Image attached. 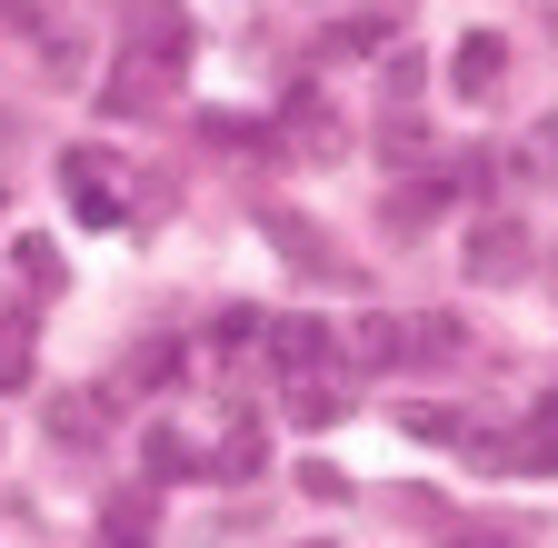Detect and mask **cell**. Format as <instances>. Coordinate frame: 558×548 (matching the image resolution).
Returning <instances> with one entry per match:
<instances>
[{
	"label": "cell",
	"instance_id": "20",
	"mask_svg": "<svg viewBox=\"0 0 558 548\" xmlns=\"http://www.w3.org/2000/svg\"><path fill=\"white\" fill-rule=\"evenodd\" d=\"M459 350H469L459 319H409V360H459Z\"/></svg>",
	"mask_w": 558,
	"mask_h": 548
},
{
	"label": "cell",
	"instance_id": "17",
	"mask_svg": "<svg viewBox=\"0 0 558 548\" xmlns=\"http://www.w3.org/2000/svg\"><path fill=\"white\" fill-rule=\"evenodd\" d=\"M240 350H269L259 309H220V319H209V360H240Z\"/></svg>",
	"mask_w": 558,
	"mask_h": 548
},
{
	"label": "cell",
	"instance_id": "4",
	"mask_svg": "<svg viewBox=\"0 0 558 548\" xmlns=\"http://www.w3.org/2000/svg\"><path fill=\"white\" fill-rule=\"evenodd\" d=\"M449 210H459V170H439V160H429L418 180H399V190L379 199V230H389V240H429Z\"/></svg>",
	"mask_w": 558,
	"mask_h": 548
},
{
	"label": "cell",
	"instance_id": "23",
	"mask_svg": "<svg viewBox=\"0 0 558 548\" xmlns=\"http://www.w3.org/2000/svg\"><path fill=\"white\" fill-rule=\"evenodd\" d=\"M300 499H319V509H339V499H349V478H339L329 459H300Z\"/></svg>",
	"mask_w": 558,
	"mask_h": 548
},
{
	"label": "cell",
	"instance_id": "11",
	"mask_svg": "<svg viewBox=\"0 0 558 548\" xmlns=\"http://www.w3.org/2000/svg\"><path fill=\"white\" fill-rule=\"evenodd\" d=\"M339 419H349L339 379H290V429H339Z\"/></svg>",
	"mask_w": 558,
	"mask_h": 548
},
{
	"label": "cell",
	"instance_id": "12",
	"mask_svg": "<svg viewBox=\"0 0 558 548\" xmlns=\"http://www.w3.org/2000/svg\"><path fill=\"white\" fill-rule=\"evenodd\" d=\"M150 528H160L150 489H130V499H110V509H100V548H150Z\"/></svg>",
	"mask_w": 558,
	"mask_h": 548
},
{
	"label": "cell",
	"instance_id": "2",
	"mask_svg": "<svg viewBox=\"0 0 558 548\" xmlns=\"http://www.w3.org/2000/svg\"><path fill=\"white\" fill-rule=\"evenodd\" d=\"M459 269L478 290H519L529 269H538V240H529V220H509V210H488L478 230H469V249H459Z\"/></svg>",
	"mask_w": 558,
	"mask_h": 548
},
{
	"label": "cell",
	"instance_id": "25",
	"mask_svg": "<svg viewBox=\"0 0 558 548\" xmlns=\"http://www.w3.org/2000/svg\"><path fill=\"white\" fill-rule=\"evenodd\" d=\"M439 548H519V528H499V519H478V528H449Z\"/></svg>",
	"mask_w": 558,
	"mask_h": 548
},
{
	"label": "cell",
	"instance_id": "22",
	"mask_svg": "<svg viewBox=\"0 0 558 548\" xmlns=\"http://www.w3.org/2000/svg\"><path fill=\"white\" fill-rule=\"evenodd\" d=\"M379 150L409 160V170H429V160H418V150H429V130H418V120H379Z\"/></svg>",
	"mask_w": 558,
	"mask_h": 548
},
{
	"label": "cell",
	"instance_id": "1",
	"mask_svg": "<svg viewBox=\"0 0 558 548\" xmlns=\"http://www.w3.org/2000/svg\"><path fill=\"white\" fill-rule=\"evenodd\" d=\"M279 160H349V141H360V130H349V110L319 90V81H300L290 100H279Z\"/></svg>",
	"mask_w": 558,
	"mask_h": 548
},
{
	"label": "cell",
	"instance_id": "10",
	"mask_svg": "<svg viewBox=\"0 0 558 548\" xmlns=\"http://www.w3.org/2000/svg\"><path fill=\"white\" fill-rule=\"evenodd\" d=\"M40 429H50L60 449H90V439H100V409H90V389H60V399H40Z\"/></svg>",
	"mask_w": 558,
	"mask_h": 548
},
{
	"label": "cell",
	"instance_id": "16",
	"mask_svg": "<svg viewBox=\"0 0 558 548\" xmlns=\"http://www.w3.org/2000/svg\"><path fill=\"white\" fill-rule=\"evenodd\" d=\"M40 71H50V90H81L90 40H81V31H40Z\"/></svg>",
	"mask_w": 558,
	"mask_h": 548
},
{
	"label": "cell",
	"instance_id": "8",
	"mask_svg": "<svg viewBox=\"0 0 558 548\" xmlns=\"http://www.w3.org/2000/svg\"><path fill=\"white\" fill-rule=\"evenodd\" d=\"M160 81H170V71H140V60H120V71L100 81V120H150V110L170 100Z\"/></svg>",
	"mask_w": 558,
	"mask_h": 548
},
{
	"label": "cell",
	"instance_id": "24",
	"mask_svg": "<svg viewBox=\"0 0 558 548\" xmlns=\"http://www.w3.org/2000/svg\"><path fill=\"white\" fill-rule=\"evenodd\" d=\"M21 280L50 300V290H60V249H40V240H31V249H21Z\"/></svg>",
	"mask_w": 558,
	"mask_h": 548
},
{
	"label": "cell",
	"instance_id": "21",
	"mask_svg": "<svg viewBox=\"0 0 558 548\" xmlns=\"http://www.w3.org/2000/svg\"><path fill=\"white\" fill-rule=\"evenodd\" d=\"M170 369H180V339H140L120 379H130V389H150V379H170Z\"/></svg>",
	"mask_w": 558,
	"mask_h": 548
},
{
	"label": "cell",
	"instance_id": "13",
	"mask_svg": "<svg viewBox=\"0 0 558 548\" xmlns=\"http://www.w3.org/2000/svg\"><path fill=\"white\" fill-rule=\"evenodd\" d=\"M140 468H150V489H160V478H190V468H209V459L190 449V429H170V419H160L150 439H140Z\"/></svg>",
	"mask_w": 558,
	"mask_h": 548
},
{
	"label": "cell",
	"instance_id": "7",
	"mask_svg": "<svg viewBox=\"0 0 558 548\" xmlns=\"http://www.w3.org/2000/svg\"><path fill=\"white\" fill-rule=\"evenodd\" d=\"M329 360H339V339H329L319 319H279V329H269V369H290V379H319Z\"/></svg>",
	"mask_w": 558,
	"mask_h": 548
},
{
	"label": "cell",
	"instance_id": "14",
	"mask_svg": "<svg viewBox=\"0 0 558 548\" xmlns=\"http://www.w3.org/2000/svg\"><path fill=\"white\" fill-rule=\"evenodd\" d=\"M199 141H209V150H259V160H269L279 130H269V120H240V110H199Z\"/></svg>",
	"mask_w": 558,
	"mask_h": 548
},
{
	"label": "cell",
	"instance_id": "5",
	"mask_svg": "<svg viewBox=\"0 0 558 548\" xmlns=\"http://www.w3.org/2000/svg\"><path fill=\"white\" fill-rule=\"evenodd\" d=\"M449 90H459V100H499V90H509V40H499V31H469V40L449 50Z\"/></svg>",
	"mask_w": 558,
	"mask_h": 548
},
{
	"label": "cell",
	"instance_id": "6",
	"mask_svg": "<svg viewBox=\"0 0 558 548\" xmlns=\"http://www.w3.org/2000/svg\"><path fill=\"white\" fill-rule=\"evenodd\" d=\"M509 468H519V478H558V389L519 409V439H509Z\"/></svg>",
	"mask_w": 558,
	"mask_h": 548
},
{
	"label": "cell",
	"instance_id": "9",
	"mask_svg": "<svg viewBox=\"0 0 558 548\" xmlns=\"http://www.w3.org/2000/svg\"><path fill=\"white\" fill-rule=\"evenodd\" d=\"M339 360H360V369H389V360H409V319H349L339 329Z\"/></svg>",
	"mask_w": 558,
	"mask_h": 548
},
{
	"label": "cell",
	"instance_id": "15",
	"mask_svg": "<svg viewBox=\"0 0 558 548\" xmlns=\"http://www.w3.org/2000/svg\"><path fill=\"white\" fill-rule=\"evenodd\" d=\"M269 240L290 249V259L310 269V280H339V249H319V230H310V220H290V210H269Z\"/></svg>",
	"mask_w": 558,
	"mask_h": 548
},
{
	"label": "cell",
	"instance_id": "19",
	"mask_svg": "<svg viewBox=\"0 0 558 548\" xmlns=\"http://www.w3.org/2000/svg\"><path fill=\"white\" fill-rule=\"evenodd\" d=\"M259 459H269V439H259V429H230L220 449H209V468H220V478H259Z\"/></svg>",
	"mask_w": 558,
	"mask_h": 548
},
{
	"label": "cell",
	"instance_id": "28",
	"mask_svg": "<svg viewBox=\"0 0 558 548\" xmlns=\"http://www.w3.org/2000/svg\"><path fill=\"white\" fill-rule=\"evenodd\" d=\"M300 548H339V538H300Z\"/></svg>",
	"mask_w": 558,
	"mask_h": 548
},
{
	"label": "cell",
	"instance_id": "18",
	"mask_svg": "<svg viewBox=\"0 0 558 548\" xmlns=\"http://www.w3.org/2000/svg\"><path fill=\"white\" fill-rule=\"evenodd\" d=\"M329 60H360V50H389V21L379 11H360V21H329V40H319Z\"/></svg>",
	"mask_w": 558,
	"mask_h": 548
},
{
	"label": "cell",
	"instance_id": "27",
	"mask_svg": "<svg viewBox=\"0 0 558 548\" xmlns=\"http://www.w3.org/2000/svg\"><path fill=\"white\" fill-rule=\"evenodd\" d=\"M529 160H538V170H558V110H548V120L529 130Z\"/></svg>",
	"mask_w": 558,
	"mask_h": 548
},
{
	"label": "cell",
	"instance_id": "26",
	"mask_svg": "<svg viewBox=\"0 0 558 548\" xmlns=\"http://www.w3.org/2000/svg\"><path fill=\"white\" fill-rule=\"evenodd\" d=\"M379 90H389V100H409V90H418V60H409V50H389V71H379Z\"/></svg>",
	"mask_w": 558,
	"mask_h": 548
},
{
	"label": "cell",
	"instance_id": "3",
	"mask_svg": "<svg viewBox=\"0 0 558 548\" xmlns=\"http://www.w3.org/2000/svg\"><path fill=\"white\" fill-rule=\"evenodd\" d=\"M190 11H180V0H120V50L140 60V71H180V60H190Z\"/></svg>",
	"mask_w": 558,
	"mask_h": 548
}]
</instances>
